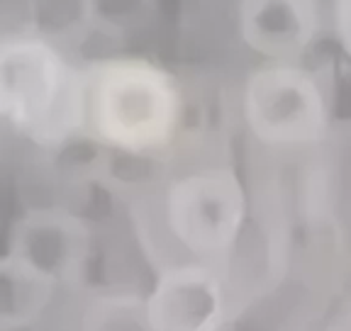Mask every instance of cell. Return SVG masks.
Returning a JSON list of instances; mask_svg holds the SVG:
<instances>
[{
    "label": "cell",
    "mask_w": 351,
    "mask_h": 331,
    "mask_svg": "<svg viewBox=\"0 0 351 331\" xmlns=\"http://www.w3.org/2000/svg\"><path fill=\"white\" fill-rule=\"evenodd\" d=\"M322 27L317 0H241L239 34L269 61H298Z\"/></svg>",
    "instance_id": "7"
},
{
    "label": "cell",
    "mask_w": 351,
    "mask_h": 331,
    "mask_svg": "<svg viewBox=\"0 0 351 331\" xmlns=\"http://www.w3.org/2000/svg\"><path fill=\"white\" fill-rule=\"evenodd\" d=\"M78 331H156L149 319L147 297L132 290H103L86 300Z\"/></svg>",
    "instance_id": "9"
},
{
    "label": "cell",
    "mask_w": 351,
    "mask_h": 331,
    "mask_svg": "<svg viewBox=\"0 0 351 331\" xmlns=\"http://www.w3.org/2000/svg\"><path fill=\"white\" fill-rule=\"evenodd\" d=\"M241 112L249 132L269 146L315 144L332 124L322 73L298 61H269L249 73Z\"/></svg>",
    "instance_id": "4"
},
{
    "label": "cell",
    "mask_w": 351,
    "mask_h": 331,
    "mask_svg": "<svg viewBox=\"0 0 351 331\" xmlns=\"http://www.w3.org/2000/svg\"><path fill=\"white\" fill-rule=\"evenodd\" d=\"M8 254L27 263L56 287H73L86 278L93 256V229L64 204H39L10 226Z\"/></svg>",
    "instance_id": "5"
},
{
    "label": "cell",
    "mask_w": 351,
    "mask_h": 331,
    "mask_svg": "<svg viewBox=\"0 0 351 331\" xmlns=\"http://www.w3.org/2000/svg\"><path fill=\"white\" fill-rule=\"evenodd\" d=\"M335 331H351V315L346 317V319L339 324V329H335Z\"/></svg>",
    "instance_id": "12"
},
{
    "label": "cell",
    "mask_w": 351,
    "mask_h": 331,
    "mask_svg": "<svg viewBox=\"0 0 351 331\" xmlns=\"http://www.w3.org/2000/svg\"><path fill=\"white\" fill-rule=\"evenodd\" d=\"M86 27L105 34H127L147 25L156 0H83Z\"/></svg>",
    "instance_id": "10"
},
{
    "label": "cell",
    "mask_w": 351,
    "mask_h": 331,
    "mask_svg": "<svg viewBox=\"0 0 351 331\" xmlns=\"http://www.w3.org/2000/svg\"><path fill=\"white\" fill-rule=\"evenodd\" d=\"M332 17L341 49L351 59V0H332Z\"/></svg>",
    "instance_id": "11"
},
{
    "label": "cell",
    "mask_w": 351,
    "mask_h": 331,
    "mask_svg": "<svg viewBox=\"0 0 351 331\" xmlns=\"http://www.w3.org/2000/svg\"><path fill=\"white\" fill-rule=\"evenodd\" d=\"M0 122L39 149L83 137V66L37 29L0 34Z\"/></svg>",
    "instance_id": "2"
},
{
    "label": "cell",
    "mask_w": 351,
    "mask_h": 331,
    "mask_svg": "<svg viewBox=\"0 0 351 331\" xmlns=\"http://www.w3.org/2000/svg\"><path fill=\"white\" fill-rule=\"evenodd\" d=\"M247 210V190L230 166L181 173L164 190L166 229L193 261L225 259L244 229Z\"/></svg>",
    "instance_id": "3"
},
{
    "label": "cell",
    "mask_w": 351,
    "mask_h": 331,
    "mask_svg": "<svg viewBox=\"0 0 351 331\" xmlns=\"http://www.w3.org/2000/svg\"><path fill=\"white\" fill-rule=\"evenodd\" d=\"M186 100L164 66L108 56L83 66V137L127 156H156L176 142Z\"/></svg>",
    "instance_id": "1"
},
{
    "label": "cell",
    "mask_w": 351,
    "mask_h": 331,
    "mask_svg": "<svg viewBox=\"0 0 351 331\" xmlns=\"http://www.w3.org/2000/svg\"><path fill=\"white\" fill-rule=\"evenodd\" d=\"M147 309L156 331H222L230 321V295L217 265L191 259L159 273Z\"/></svg>",
    "instance_id": "6"
},
{
    "label": "cell",
    "mask_w": 351,
    "mask_h": 331,
    "mask_svg": "<svg viewBox=\"0 0 351 331\" xmlns=\"http://www.w3.org/2000/svg\"><path fill=\"white\" fill-rule=\"evenodd\" d=\"M59 287L12 254L0 256V331H27L47 315Z\"/></svg>",
    "instance_id": "8"
}]
</instances>
